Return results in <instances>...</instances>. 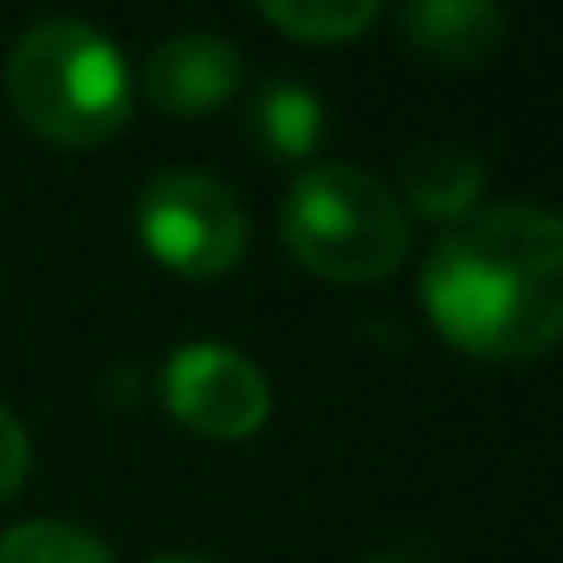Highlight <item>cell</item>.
<instances>
[{
  "instance_id": "obj_1",
  "label": "cell",
  "mask_w": 563,
  "mask_h": 563,
  "mask_svg": "<svg viewBox=\"0 0 563 563\" xmlns=\"http://www.w3.org/2000/svg\"><path fill=\"white\" fill-rule=\"evenodd\" d=\"M421 307L476 362H531L563 345V213L493 202L449 224L427 252Z\"/></svg>"
},
{
  "instance_id": "obj_2",
  "label": "cell",
  "mask_w": 563,
  "mask_h": 563,
  "mask_svg": "<svg viewBox=\"0 0 563 563\" xmlns=\"http://www.w3.org/2000/svg\"><path fill=\"white\" fill-rule=\"evenodd\" d=\"M16 121L55 148H99L132 121V71L115 38L82 16L33 22L5 55Z\"/></svg>"
},
{
  "instance_id": "obj_3",
  "label": "cell",
  "mask_w": 563,
  "mask_h": 563,
  "mask_svg": "<svg viewBox=\"0 0 563 563\" xmlns=\"http://www.w3.org/2000/svg\"><path fill=\"white\" fill-rule=\"evenodd\" d=\"M290 257L334 285H377L410 252L399 197L356 165H312L279 202Z\"/></svg>"
},
{
  "instance_id": "obj_4",
  "label": "cell",
  "mask_w": 563,
  "mask_h": 563,
  "mask_svg": "<svg viewBox=\"0 0 563 563\" xmlns=\"http://www.w3.org/2000/svg\"><path fill=\"white\" fill-rule=\"evenodd\" d=\"M137 235L181 279H224L246 257V208L208 170H165L137 202Z\"/></svg>"
},
{
  "instance_id": "obj_5",
  "label": "cell",
  "mask_w": 563,
  "mask_h": 563,
  "mask_svg": "<svg viewBox=\"0 0 563 563\" xmlns=\"http://www.w3.org/2000/svg\"><path fill=\"white\" fill-rule=\"evenodd\" d=\"M165 405L197 438L241 443L268 421L274 388L257 373L252 356H241L230 345H213V340H197V345H181L165 362Z\"/></svg>"
},
{
  "instance_id": "obj_6",
  "label": "cell",
  "mask_w": 563,
  "mask_h": 563,
  "mask_svg": "<svg viewBox=\"0 0 563 563\" xmlns=\"http://www.w3.org/2000/svg\"><path fill=\"white\" fill-rule=\"evenodd\" d=\"M241 93V55L219 33H176L143 60V99L176 121L224 110Z\"/></svg>"
},
{
  "instance_id": "obj_7",
  "label": "cell",
  "mask_w": 563,
  "mask_h": 563,
  "mask_svg": "<svg viewBox=\"0 0 563 563\" xmlns=\"http://www.w3.org/2000/svg\"><path fill=\"white\" fill-rule=\"evenodd\" d=\"M405 38L432 66H482L504 44V0H405Z\"/></svg>"
},
{
  "instance_id": "obj_8",
  "label": "cell",
  "mask_w": 563,
  "mask_h": 563,
  "mask_svg": "<svg viewBox=\"0 0 563 563\" xmlns=\"http://www.w3.org/2000/svg\"><path fill=\"white\" fill-rule=\"evenodd\" d=\"M399 181H405L410 208H421L427 219L460 224V219L476 213V197H482L487 170H482L476 154H465V148H454V143H427V148H416V154L405 159Z\"/></svg>"
},
{
  "instance_id": "obj_9",
  "label": "cell",
  "mask_w": 563,
  "mask_h": 563,
  "mask_svg": "<svg viewBox=\"0 0 563 563\" xmlns=\"http://www.w3.org/2000/svg\"><path fill=\"white\" fill-rule=\"evenodd\" d=\"M246 121H252V137L274 154V159H307L318 154L323 143V99L307 88V82H290V77H268L252 104H246Z\"/></svg>"
},
{
  "instance_id": "obj_10",
  "label": "cell",
  "mask_w": 563,
  "mask_h": 563,
  "mask_svg": "<svg viewBox=\"0 0 563 563\" xmlns=\"http://www.w3.org/2000/svg\"><path fill=\"white\" fill-rule=\"evenodd\" d=\"M383 0H257V11L301 44H345L367 33Z\"/></svg>"
},
{
  "instance_id": "obj_11",
  "label": "cell",
  "mask_w": 563,
  "mask_h": 563,
  "mask_svg": "<svg viewBox=\"0 0 563 563\" xmlns=\"http://www.w3.org/2000/svg\"><path fill=\"white\" fill-rule=\"evenodd\" d=\"M0 563H115L110 548L71 520H27L0 537Z\"/></svg>"
},
{
  "instance_id": "obj_12",
  "label": "cell",
  "mask_w": 563,
  "mask_h": 563,
  "mask_svg": "<svg viewBox=\"0 0 563 563\" xmlns=\"http://www.w3.org/2000/svg\"><path fill=\"white\" fill-rule=\"evenodd\" d=\"M33 471V443H27V427L16 421L11 405H0V504L16 498V487L27 482Z\"/></svg>"
},
{
  "instance_id": "obj_13",
  "label": "cell",
  "mask_w": 563,
  "mask_h": 563,
  "mask_svg": "<svg viewBox=\"0 0 563 563\" xmlns=\"http://www.w3.org/2000/svg\"><path fill=\"white\" fill-rule=\"evenodd\" d=\"M148 563H213V559H197V553H165V559H148Z\"/></svg>"
}]
</instances>
